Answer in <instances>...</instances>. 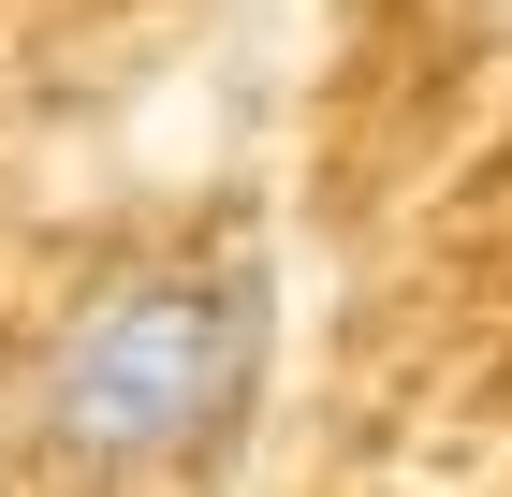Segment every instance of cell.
I'll list each match as a JSON object with an SVG mask.
<instances>
[{
	"label": "cell",
	"mask_w": 512,
	"mask_h": 497,
	"mask_svg": "<svg viewBox=\"0 0 512 497\" xmlns=\"http://www.w3.org/2000/svg\"><path fill=\"white\" fill-rule=\"evenodd\" d=\"M264 366H278V293L264 264H132L103 278L88 307H59L30 351V454L88 497H161L220 468L264 410Z\"/></svg>",
	"instance_id": "cell-1"
}]
</instances>
